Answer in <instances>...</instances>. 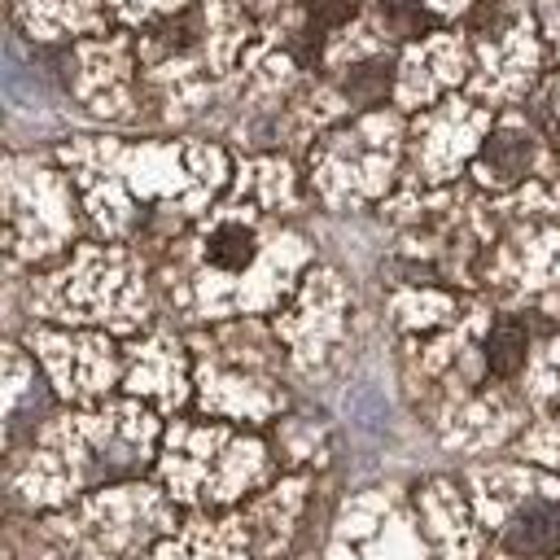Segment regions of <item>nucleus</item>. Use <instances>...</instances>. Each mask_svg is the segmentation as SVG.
<instances>
[{
	"instance_id": "obj_1",
	"label": "nucleus",
	"mask_w": 560,
	"mask_h": 560,
	"mask_svg": "<svg viewBox=\"0 0 560 560\" xmlns=\"http://www.w3.org/2000/svg\"><path fill=\"white\" fill-rule=\"evenodd\" d=\"M512 556H556L560 551V503H529L503 529Z\"/></svg>"
},
{
	"instance_id": "obj_2",
	"label": "nucleus",
	"mask_w": 560,
	"mask_h": 560,
	"mask_svg": "<svg viewBox=\"0 0 560 560\" xmlns=\"http://www.w3.org/2000/svg\"><path fill=\"white\" fill-rule=\"evenodd\" d=\"M389 79H394V61L389 57H368L359 66H350L346 74V96L359 101V105H372L389 92Z\"/></svg>"
},
{
	"instance_id": "obj_3",
	"label": "nucleus",
	"mask_w": 560,
	"mask_h": 560,
	"mask_svg": "<svg viewBox=\"0 0 560 560\" xmlns=\"http://www.w3.org/2000/svg\"><path fill=\"white\" fill-rule=\"evenodd\" d=\"M486 363L494 376H512L525 363V328L521 324H499L486 337Z\"/></svg>"
},
{
	"instance_id": "obj_4",
	"label": "nucleus",
	"mask_w": 560,
	"mask_h": 560,
	"mask_svg": "<svg viewBox=\"0 0 560 560\" xmlns=\"http://www.w3.org/2000/svg\"><path fill=\"white\" fill-rule=\"evenodd\" d=\"M481 162H486L494 175L512 179V175H521V171L529 166V140H525V136H516V131H499L494 140H486Z\"/></svg>"
},
{
	"instance_id": "obj_5",
	"label": "nucleus",
	"mask_w": 560,
	"mask_h": 560,
	"mask_svg": "<svg viewBox=\"0 0 560 560\" xmlns=\"http://www.w3.org/2000/svg\"><path fill=\"white\" fill-rule=\"evenodd\" d=\"M206 258H210L214 267H228V271H236V267H245V262L254 258V236H249L241 223H223V228L210 236V245H206Z\"/></svg>"
},
{
	"instance_id": "obj_6",
	"label": "nucleus",
	"mask_w": 560,
	"mask_h": 560,
	"mask_svg": "<svg viewBox=\"0 0 560 560\" xmlns=\"http://www.w3.org/2000/svg\"><path fill=\"white\" fill-rule=\"evenodd\" d=\"M354 18V0H306V22H311V39L319 44L332 26Z\"/></svg>"
},
{
	"instance_id": "obj_7",
	"label": "nucleus",
	"mask_w": 560,
	"mask_h": 560,
	"mask_svg": "<svg viewBox=\"0 0 560 560\" xmlns=\"http://www.w3.org/2000/svg\"><path fill=\"white\" fill-rule=\"evenodd\" d=\"M385 26L394 35H420V31H433V13H424L420 4H389L385 9Z\"/></svg>"
},
{
	"instance_id": "obj_8",
	"label": "nucleus",
	"mask_w": 560,
	"mask_h": 560,
	"mask_svg": "<svg viewBox=\"0 0 560 560\" xmlns=\"http://www.w3.org/2000/svg\"><path fill=\"white\" fill-rule=\"evenodd\" d=\"M503 26H508V4L503 0H481L472 9V31L477 35H499Z\"/></svg>"
}]
</instances>
